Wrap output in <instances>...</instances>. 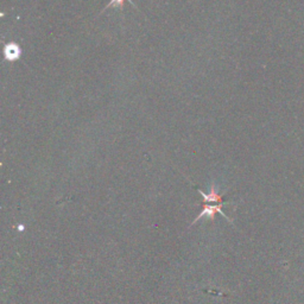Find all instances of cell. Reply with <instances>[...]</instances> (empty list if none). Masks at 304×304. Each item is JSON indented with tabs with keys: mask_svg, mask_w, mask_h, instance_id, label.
Returning <instances> with one entry per match:
<instances>
[{
	"mask_svg": "<svg viewBox=\"0 0 304 304\" xmlns=\"http://www.w3.org/2000/svg\"><path fill=\"white\" fill-rule=\"evenodd\" d=\"M22 55V49L17 43H7L4 48V56L6 61L14 62Z\"/></svg>",
	"mask_w": 304,
	"mask_h": 304,
	"instance_id": "6da1fadb",
	"label": "cell"
},
{
	"mask_svg": "<svg viewBox=\"0 0 304 304\" xmlns=\"http://www.w3.org/2000/svg\"><path fill=\"white\" fill-rule=\"evenodd\" d=\"M198 192L201 194L205 203H209V202H213V203H216V204H225V202H223V200H222V196L216 192L215 186H214V184L210 187L209 194H204L203 192H201V190H200V189H198Z\"/></svg>",
	"mask_w": 304,
	"mask_h": 304,
	"instance_id": "7a4b0ae2",
	"label": "cell"
}]
</instances>
